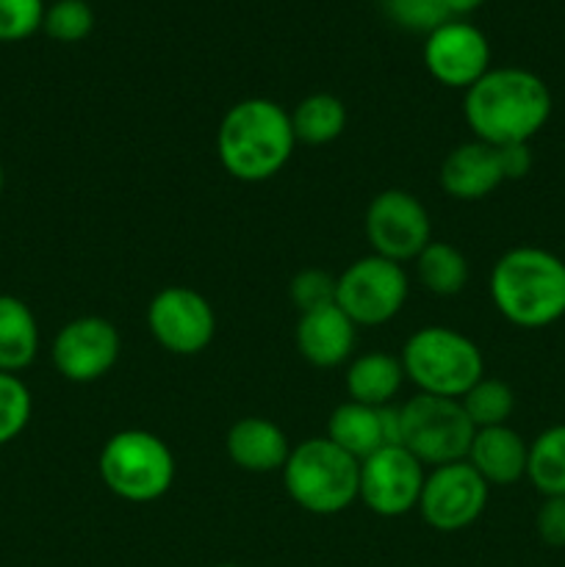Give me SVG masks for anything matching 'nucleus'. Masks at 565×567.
Listing matches in <instances>:
<instances>
[{
  "mask_svg": "<svg viewBox=\"0 0 565 567\" xmlns=\"http://www.w3.org/2000/svg\"><path fill=\"white\" fill-rule=\"evenodd\" d=\"M147 327L172 354L192 358L205 352L216 336V313L208 299L186 286H166L150 299Z\"/></svg>",
  "mask_w": 565,
  "mask_h": 567,
  "instance_id": "11",
  "label": "nucleus"
},
{
  "mask_svg": "<svg viewBox=\"0 0 565 567\" xmlns=\"http://www.w3.org/2000/svg\"><path fill=\"white\" fill-rule=\"evenodd\" d=\"M100 480L116 498L150 504L166 496L175 482V454L147 430H122L105 441L97 460Z\"/></svg>",
  "mask_w": 565,
  "mask_h": 567,
  "instance_id": "6",
  "label": "nucleus"
},
{
  "mask_svg": "<svg viewBox=\"0 0 565 567\" xmlns=\"http://www.w3.org/2000/svg\"><path fill=\"white\" fill-rule=\"evenodd\" d=\"M216 567H242V565H216Z\"/></svg>",
  "mask_w": 565,
  "mask_h": 567,
  "instance_id": "35",
  "label": "nucleus"
},
{
  "mask_svg": "<svg viewBox=\"0 0 565 567\" xmlns=\"http://www.w3.org/2000/svg\"><path fill=\"white\" fill-rule=\"evenodd\" d=\"M297 136L291 114L275 100L249 97L230 105L216 131V155L230 177L264 183L291 161Z\"/></svg>",
  "mask_w": 565,
  "mask_h": 567,
  "instance_id": "2",
  "label": "nucleus"
},
{
  "mask_svg": "<svg viewBox=\"0 0 565 567\" xmlns=\"http://www.w3.org/2000/svg\"><path fill=\"white\" fill-rule=\"evenodd\" d=\"M39 354V321L20 297L0 293V371L20 374Z\"/></svg>",
  "mask_w": 565,
  "mask_h": 567,
  "instance_id": "20",
  "label": "nucleus"
},
{
  "mask_svg": "<svg viewBox=\"0 0 565 567\" xmlns=\"http://www.w3.org/2000/svg\"><path fill=\"white\" fill-rule=\"evenodd\" d=\"M3 186H6V172H3V164H0V194H3Z\"/></svg>",
  "mask_w": 565,
  "mask_h": 567,
  "instance_id": "34",
  "label": "nucleus"
},
{
  "mask_svg": "<svg viewBox=\"0 0 565 567\" xmlns=\"http://www.w3.org/2000/svg\"><path fill=\"white\" fill-rule=\"evenodd\" d=\"M415 275L424 291L435 297H454L469 286V260L454 244L432 238L415 258Z\"/></svg>",
  "mask_w": 565,
  "mask_h": 567,
  "instance_id": "22",
  "label": "nucleus"
},
{
  "mask_svg": "<svg viewBox=\"0 0 565 567\" xmlns=\"http://www.w3.org/2000/svg\"><path fill=\"white\" fill-rule=\"evenodd\" d=\"M552 105V92L541 75L524 66H499L465 89L463 114L476 142L504 147L530 144L546 127Z\"/></svg>",
  "mask_w": 565,
  "mask_h": 567,
  "instance_id": "1",
  "label": "nucleus"
},
{
  "mask_svg": "<svg viewBox=\"0 0 565 567\" xmlns=\"http://www.w3.org/2000/svg\"><path fill=\"white\" fill-rule=\"evenodd\" d=\"M44 0H0V42H22L42 28Z\"/></svg>",
  "mask_w": 565,
  "mask_h": 567,
  "instance_id": "29",
  "label": "nucleus"
},
{
  "mask_svg": "<svg viewBox=\"0 0 565 567\" xmlns=\"http://www.w3.org/2000/svg\"><path fill=\"white\" fill-rule=\"evenodd\" d=\"M526 457H530V443L513 426L504 424L476 430L465 463L491 487H507L526 476Z\"/></svg>",
  "mask_w": 565,
  "mask_h": 567,
  "instance_id": "19",
  "label": "nucleus"
},
{
  "mask_svg": "<svg viewBox=\"0 0 565 567\" xmlns=\"http://www.w3.org/2000/svg\"><path fill=\"white\" fill-rule=\"evenodd\" d=\"M474 432L460 399L419 393L399 408V446L408 449L424 468L469 457Z\"/></svg>",
  "mask_w": 565,
  "mask_h": 567,
  "instance_id": "7",
  "label": "nucleus"
},
{
  "mask_svg": "<svg viewBox=\"0 0 565 567\" xmlns=\"http://www.w3.org/2000/svg\"><path fill=\"white\" fill-rule=\"evenodd\" d=\"M360 463L330 437H310L288 454L282 485L297 507L310 515H338L358 502Z\"/></svg>",
  "mask_w": 565,
  "mask_h": 567,
  "instance_id": "4",
  "label": "nucleus"
},
{
  "mask_svg": "<svg viewBox=\"0 0 565 567\" xmlns=\"http://www.w3.org/2000/svg\"><path fill=\"white\" fill-rule=\"evenodd\" d=\"M441 188L460 203H476L504 183L496 147L485 142H465L449 150L438 172Z\"/></svg>",
  "mask_w": 565,
  "mask_h": 567,
  "instance_id": "17",
  "label": "nucleus"
},
{
  "mask_svg": "<svg viewBox=\"0 0 565 567\" xmlns=\"http://www.w3.org/2000/svg\"><path fill=\"white\" fill-rule=\"evenodd\" d=\"M31 413L33 399L20 374L0 371V446H9L25 432Z\"/></svg>",
  "mask_w": 565,
  "mask_h": 567,
  "instance_id": "26",
  "label": "nucleus"
},
{
  "mask_svg": "<svg viewBox=\"0 0 565 567\" xmlns=\"http://www.w3.org/2000/svg\"><path fill=\"white\" fill-rule=\"evenodd\" d=\"M291 302L299 313L336 305V277L325 269H302L291 280Z\"/></svg>",
  "mask_w": 565,
  "mask_h": 567,
  "instance_id": "30",
  "label": "nucleus"
},
{
  "mask_svg": "<svg viewBox=\"0 0 565 567\" xmlns=\"http://www.w3.org/2000/svg\"><path fill=\"white\" fill-rule=\"evenodd\" d=\"M366 238L374 255L388 260H415L432 241V221L424 203L402 188L380 192L366 208Z\"/></svg>",
  "mask_w": 565,
  "mask_h": 567,
  "instance_id": "10",
  "label": "nucleus"
},
{
  "mask_svg": "<svg viewBox=\"0 0 565 567\" xmlns=\"http://www.w3.org/2000/svg\"><path fill=\"white\" fill-rule=\"evenodd\" d=\"M347 391L352 402L388 408L404 382L402 360L388 352H366L349 363Z\"/></svg>",
  "mask_w": 565,
  "mask_h": 567,
  "instance_id": "21",
  "label": "nucleus"
},
{
  "mask_svg": "<svg viewBox=\"0 0 565 567\" xmlns=\"http://www.w3.org/2000/svg\"><path fill=\"white\" fill-rule=\"evenodd\" d=\"M120 332L109 319L100 316H81L72 319L55 332L50 358L55 371L64 380L86 385L109 374L120 360Z\"/></svg>",
  "mask_w": 565,
  "mask_h": 567,
  "instance_id": "13",
  "label": "nucleus"
},
{
  "mask_svg": "<svg viewBox=\"0 0 565 567\" xmlns=\"http://www.w3.org/2000/svg\"><path fill=\"white\" fill-rule=\"evenodd\" d=\"M535 529L546 546L565 548V496H548L537 507Z\"/></svg>",
  "mask_w": 565,
  "mask_h": 567,
  "instance_id": "31",
  "label": "nucleus"
},
{
  "mask_svg": "<svg viewBox=\"0 0 565 567\" xmlns=\"http://www.w3.org/2000/svg\"><path fill=\"white\" fill-rule=\"evenodd\" d=\"M424 66L443 86L469 89L491 70V44L471 22L446 20L427 33Z\"/></svg>",
  "mask_w": 565,
  "mask_h": 567,
  "instance_id": "14",
  "label": "nucleus"
},
{
  "mask_svg": "<svg viewBox=\"0 0 565 567\" xmlns=\"http://www.w3.org/2000/svg\"><path fill=\"white\" fill-rule=\"evenodd\" d=\"M94 11L86 0H55L44 9L42 31L55 42H81L92 33Z\"/></svg>",
  "mask_w": 565,
  "mask_h": 567,
  "instance_id": "27",
  "label": "nucleus"
},
{
  "mask_svg": "<svg viewBox=\"0 0 565 567\" xmlns=\"http://www.w3.org/2000/svg\"><path fill=\"white\" fill-rule=\"evenodd\" d=\"M325 437L360 463L380 449L399 446V408H371L349 399L332 410Z\"/></svg>",
  "mask_w": 565,
  "mask_h": 567,
  "instance_id": "15",
  "label": "nucleus"
},
{
  "mask_svg": "<svg viewBox=\"0 0 565 567\" xmlns=\"http://www.w3.org/2000/svg\"><path fill=\"white\" fill-rule=\"evenodd\" d=\"M485 0H446V9L449 14H469V11L480 9Z\"/></svg>",
  "mask_w": 565,
  "mask_h": 567,
  "instance_id": "33",
  "label": "nucleus"
},
{
  "mask_svg": "<svg viewBox=\"0 0 565 567\" xmlns=\"http://www.w3.org/2000/svg\"><path fill=\"white\" fill-rule=\"evenodd\" d=\"M491 299L510 324H554L565 316V260L541 247L507 249L491 269Z\"/></svg>",
  "mask_w": 565,
  "mask_h": 567,
  "instance_id": "3",
  "label": "nucleus"
},
{
  "mask_svg": "<svg viewBox=\"0 0 565 567\" xmlns=\"http://www.w3.org/2000/svg\"><path fill=\"white\" fill-rule=\"evenodd\" d=\"M487 491L491 485L465 460L438 465L427 474L415 509L427 526L452 535V532L469 529L482 518L487 507Z\"/></svg>",
  "mask_w": 565,
  "mask_h": 567,
  "instance_id": "9",
  "label": "nucleus"
},
{
  "mask_svg": "<svg viewBox=\"0 0 565 567\" xmlns=\"http://www.w3.org/2000/svg\"><path fill=\"white\" fill-rule=\"evenodd\" d=\"M499 164H502L504 181H521L532 169V150L530 144H504L496 147Z\"/></svg>",
  "mask_w": 565,
  "mask_h": 567,
  "instance_id": "32",
  "label": "nucleus"
},
{
  "mask_svg": "<svg viewBox=\"0 0 565 567\" xmlns=\"http://www.w3.org/2000/svg\"><path fill=\"white\" fill-rule=\"evenodd\" d=\"M410 293L408 271L397 260L366 255L336 277V305L355 327H380L397 319Z\"/></svg>",
  "mask_w": 565,
  "mask_h": 567,
  "instance_id": "8",
  "label": "nucleus"
},
{
  "mask_svg": "<svg viewBox=\"0 0 565 567\" xmlns=\"http://www.w3.org/2000/svg\"><path fill=\"white\" fill-rule=\"evenodd\" d=\"M460 404H463L474 430H487V426L507 424V419L515 410V393L504 380L482 377L460 396Z\"/></svg>",
  "mask_w": 565,
  "mask_h": 567,
  "instance_id": "25",
  "label": "nucleus"
},
{
  "mask_svg": "<svg viewBox=\"0 0 565 567\" xmlns=\"http://www.w3.org/2000/svg\"><path fill=\"white\" fill-rule=\"evenodd\" d=\"M526 480L543 498L565 496V424L548 426L530 443Z\"/></svg>",
  "mask_w": 565,
  "mask_h": 567,
  "instance_id": "24",
  "label": "nucleus"
},
{
  "mask_svg": "<svg viewBox=\"0 0 565 567\" xmlns=\"http://www.w3.org/2000/svg\"><path fill=\"white\" fill-rule=\"evenodd\" d=\"M427 471L404 446H386L360 460L358 498L380 518H402L419 507Z\"/></svg>",
  "mask_w": 565,
  "mask_h": 567,
  "instance_id": "12",
  "label": "nucleus"
},
{
  "mask_svg": "<svg viewBox=\"0 0 565 567\" xmlns=\"http://www.w3.org/2000/svg\"><path fill=\"white\" fill-rule=\"evenodd\" d=\"M294 341H297V352L310 365L336 369L352 358L358 327L349 321V316L338 305H327V308L299 313Z\"/></svg>",
  "mask_w": 565,
  "mask_h": 567,
  "instance_id": "16",
  "label": "nucleus"
},
{
  "mask_svg": "<svg viewBox=\"0 0 565 567\" xmlns=\"http://www.w3.org/2000/svg\"><path fill=\"white\" fill-rule=\"evenodd\" d=\"M225 449L236 468L249 471V474H275L288 463L294 446L275 421L247 415L227 430Z\"/></svg>",
  "mask_w": 565,
  "mask_h": 567,
  "instance_id": "18",
  "label": "nucleus"
},
{
  "mask_svg": "<svg viewBox=\"0 0 565 567\" xmlns=\"http://www.w3.org/2000/svg\"><path fill=\"white\" fill-rule=\"evenodd\" d=\"M404 380L419 393L460 399L476 380L485 377V358L480 347L452 327H421L404 341Z\"/></svg>",
  "mask_w": 565,
  "mask_h": 567,
  "instance_id": "5",
  "label": "nucleus"
},
{
  "mask_svg": "<svg viewBox=\"0 0 565 567\" xmlns=\"http://www.w3.org/2000/svg\"><path fill=\"white\" fill-rule=\"evenodd\" d=\"M382 9L404 31L430 33L452 20L446 0H382Z\"/></svg>",
  "mask_w": 565,
  "mask_h": 567,
  "instance_id": "28",
  "label": "nucleus"
},
{
  "mask_svg": "<svg viewBox=\"0 0 565 567\" xmlns=\"http://www.w3.org/2000/svg\"><path fill=\"white\" fill-rule=\"evenodd\" d=\"M291 127L297 144H310V147L330 144L347 127V105L336 94L316 92L291 111Z\"/></svg>",
  "mask_w": 565,
  "mask_h": 567,
  "instance_id": "23",
  "label": "nucleus"
}]
</instances>
